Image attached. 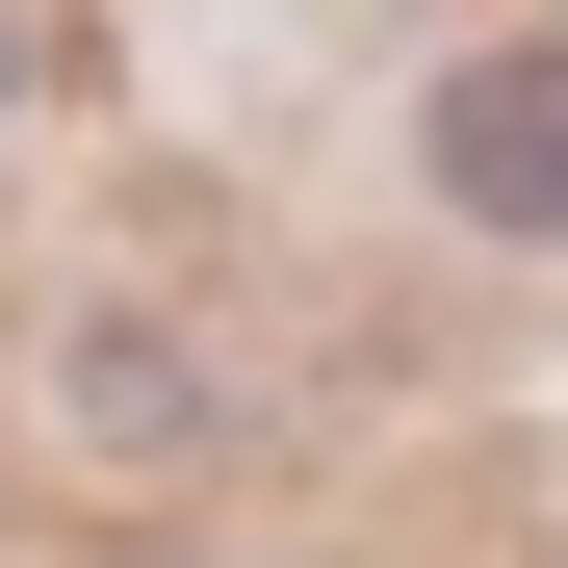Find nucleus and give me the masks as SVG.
Segmentation results:
<instances>
[{"mask_svg": "<svg viewBox=\"0 0 568 568\" xmlns=\"http://www.w3.org/2000/svg\"><path fill=\"white\" fill-rule=\"evenodd\" d=\"M439 181H465V233H568V52H465L439 78Z\"/></svg>", "mask_w": 568, "mask_h": 568, "instance_id": "nucleus-1", "label": "nucleus"}, {"mask_svg": "<svg viewBox=\"0 0 568 568\" xmlns=\"http://www.w3.org/2000/svg\"><path fill=\"white\" fill-rule=\"evenodd\" d=\"M0 78H27V0H0Z\"/></svg>", "mask_w": 568, "mask_h": 568, "instance_id": "nucleus-2", "label": "nucleus"}]
</instances>
